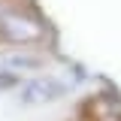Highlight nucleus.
Wrapping results in <instances>:
<instances>
[{"label":"nucleus","mask_w":121,"mask_h":121,"mask_svg":"<svg viewBox=\"0 0 121 121\" xmlns=\"http://www.w3.org/2000/svg\"><path fill=\"white\" fill-rule=\"evenodd\" d=\"M15 82H18V76H15V73H9V76L0 73V88H12Z\"/></svg>","instance_id":"3"},{"label":"nucleus","mask_w":121,"mask_h":121,"mask_svg":"<svg viewBox=\"0 0 121 121\" xmlns=\"http://www.w3.org/2000/svg\"><path fill=\"white\" fill-rule=\"evenodd\" d=\"M3 30H6L9 39H36L39 36L36 33V24L27 21V18H21V15H6L3 18Z\"/></svg>","instance_id":"2"},{"label":"nucleus","mask_w":121,"mask_h":121,"mask_svg":"<svg viewBox=\"0 0 121 121\" xmlns=\"http://www.w3.org/2000/svg\"><path fill=\"white\" fill-rule=\"evenodd\" d=\"M70 91V82L64 79H52V76H39V79H30L27 85L21 88V100L24 103H52Z\"/></svg>","instance_id":"1"}]
</instances>
